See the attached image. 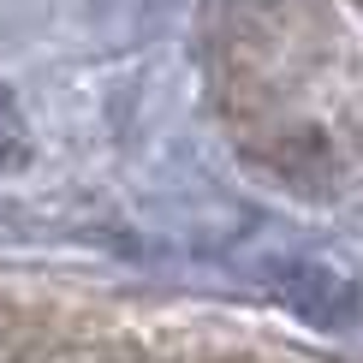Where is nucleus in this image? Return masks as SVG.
Wrapping results in <instances>:
<instances>
[{
	"label": "nucleus",
	"instance_id": "1",
	"mask_svg": "<svg viewBox=\"0 0 363 363\" xmlns=\"http://www.w3.org/2000/svg\"><path fill=\"white\" fill-rule=\"evenodd\" d=\"M268 286H274V298L286 310H298L315 328H352L357 322V280L328 268V262H292Z\"/></svg>",
	"mask_w": 363,
	"mask_h": 363
},
{
	"label": "nucleus",
	"instance_id": "2",
	"mask_svg": "<svg viewBox=\"0 0 363 363\" xmlns=\"http://www.w3.org/2000/svg\"><path fill=\"white\" fill-rule=\"evenodd\" d=\"M24 161H30V125H24L18 101H12V89L0 84V173L24 167Z\"/></svg>",
	"mask_w": 363,
	"mask_h": 363
}]
</instances>
